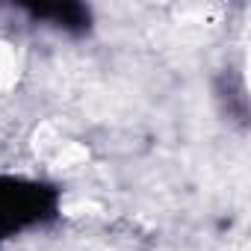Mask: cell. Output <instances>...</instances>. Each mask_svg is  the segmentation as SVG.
<instances>
[{
  "label": "cell",
  "instance_id": "1",
  "mask_svg": "<svg viewBox=\"0 0 251 251\" xmlns=\"http://www.w3.org/2000/svg\"><path fill=\"white\" fill-rule=\"evenodd\" d=\"M18 77V56L9 45H0V89L12 86Z\"/></svg>",
  "mask_w": 251,
  "mask_h": 251
}]
</instances>
